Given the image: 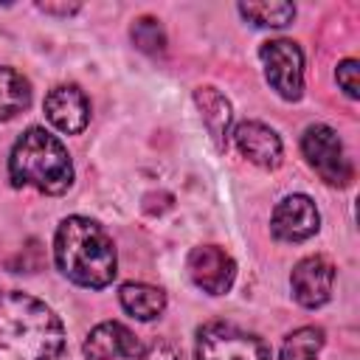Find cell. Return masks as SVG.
<instances>
[{"mask_svg":"<svg viewBox=\"0 0 360 360\" xmlns=\"http://www.w3.org/2000/svg\"><path fill=\"white\" fill-rule=\"evenodd\" d=\"M45 118L65 135H79L90 121V101L79 84H56L45 96Z\"/></svg>","mask_w":360,"mask_h":360,"instance_id":"cell-12","label":"cell"},{"mask_svg":"<svg viewBox=\"0 0 360 360\" xmlns=\"http://www.w3.org/2000/svg\"><path fill=\"white\" fill-rule=\"evenodd\" d=\"M321 228V214L312 197L287 194L270 214V231L278 242H307Z\"/></svg>","mask_w":360,"mask_h":360,"instance_id":"cell-9","label":"cell"},{"mask_svg":"<svg viewBox=\"0 0 360 360\" xmlns=\"http://www.w3.org/2000/svg\"><path fill=\"white\" fill-rule=\"evenodd\" d=\"M323 343L326 335L321 326H298L284 338L278 360H318Z\"/></svg>","mask_w":360,"mask_h":360,"instance_id":"cell-16","label":"cell"},{"mask_svg":"<svg viewBox=\"0 0 360 360\" xmlns=\"http://www.w3.org/2000/svg\"><path fill=\"white\" fill-rule=\"evenodd\" d=\"M82 6L79 3H68V6H53V3H39V11L45 14H59V17H68V14H76Z\"/></svg>","mask_w":360,"mask_h":360,"instance_id":"cell-21","label":"cell"},{"mask_svg":"<svg viewBox=\"0 0 360 360\" xmlns=\"http://www.w3.org/2000/svg\"><path fill=\"white\" fill-rule=\"evenodd\" d=\"M301 155L307 158L309 169L335 188H346L354 180V166L340 135L329 124H309L301 135Z\"/></svg>","mask_w":360,"mask_h":360,"instance_id":"cell-5","label":"cell"},{"mask_svg":"<svg viewBox=\"0 0 360 360\" xmlns=\"http://www.w3.org/2000/svg\"><path fill=\"white\" fill-rule=\"evenodd\" d=\"M65 323L39 298L0 290V360H59Z\"/></svg>","mask_w":360,"mask_h":360,"instance_id":"cell-1","label":"cell"},{"mask_svg":"<svg viewBox=\"0 0 360 360\" xmlns=\"http://www.w3.org/2000/svg\"><path fill=\"white\" fill-rule=\"evenodd\" d=\"M143 349L146 343L129 329L124 326L121 321H104V323H96L84 343H82V352H84V360H141L143 357Z\"/></svg>","mask_w":360,"mask_h":360,"instance_id":"cell-10","label":"cell"},{"mask_svg":"<svg viewBox=\"0 0 360 360\" xmlns=\"http://www.w3.org/2000/svg\"><path fill=\"white\" fill-rule=\"evenodd\" d=\"M233 146L239 149L242 158H248L250 163H256L259 169H278L284 160V143L278 138V132L273 127H267L264 121H239L233 127Z\"/></svg>","mask_w":360,"mask_h":360,"instance_id":"cell-11","label":"cell"},{"mask_svg":"<svg viewBox=\"0 0 360 360\" xmlns=\"http://www.w3.org/2000/svg\"><path fill=\"white\" fill-rule=\"evenodd\" d=\"M129 37H132L135 48L143 51V53H149V56H158V53L166 51V31H163V25H160L158 17L143 14V17L132 20Z\"/></svg>","mask_w":360,"mask_h":360,"instance_id":"cell-18","label":"cell"},{"mask_svg":"<svg viewBox=\"0 0 360 360\" xmlns=\"http://www.w3.org/2000/svg\"><path fill=\"white\" fill-rule=\"evenodd\" d=\"M332 287H335V264L315 253V256H304L301 262H295L292 273H290V290L292 298L304 307V309H318L332 298Z\"/></svg>","mask_w":360,"mask_h":360,"instance_id":"cell-8","label":"cell"},{"mask_svg":"<svg viewBox=\"0 0 360 360\" xmlns=\"http://www.w3.org/2000/svg\"><path fill=\"white\" fill-rule=\"evenodd\" d=\"M53 262L65 278L87 290H104L118 273L112 236L90 217H65L53 233Z\"/></svg>","mask_w":360,"mask_h":360,"instance_id":"cell-2","label":"cell"},{"mask_svg":"<svg viewBox=\"0 0 360 360\" xmlns=\"http://www.w3.org/2000/svg\"><path fill=\"white\" fill-rule=\"evenodd\" d=\"M335 79H338V87H340L349 98H360V62H357V59H343V62H338Z\"/></svg>","mask_w":360,"mask_h":360,"instance_id":"cell-19","label":"cell"},{"mask_svg":"<svg viewBox=\"0 0 360 360\" xmlns=\"http://www.w3.org/2000/svg\"><path fill=\"white\" fill-rule=\"evenodd\" d=\"M259 59H262L267 84L284 101H298L304 96V53L298 42L284 37L267 39L259 48Z\"/></svg>","mask_w":360,"mask_h":360,"instance_id":"cell-6","label":"cell"},{"mask_svg":"<svg viewBox=\"0 0 360 360\" xmlns=\"http://www.w3.org/2000/svg\"><path fill=\"white\" fill-rule=\"evenodd\" d=\"M239 14L259 28H284L295 20L292 3H239Z\"/></svg>","mask_w":360,"mask_h":360,"instance_id":"cell-17","label":"cell"},{"mask_svg":"<svg viewBox=\"0 0 360 360\" xmlns=\"http://www.w3.org/2000/svg\"><path fill=\"white\" fill-rule=\"evenodd\" d=\"M194 101H197V110H200V115H202V124L208 127V132H211L217 149H225V143H228V129H231V118H233L231 101H228L217 87H211V84L197 87V90H194Z\"/></svg>","mask_w":360,"mask_h":360,"instance_id":"cell-13","label":"cell"},{"mask_svg":"<svg viewBox=\"0 0 360 360\" xmlns=\"http://www.w3.org/2000/svg\"><path fill=\"white\" fill-rule=\"evenodd\" d=\"M188 278L208 295H225L236 281V262L219 245H197L188 253Z\"/></svg>","mask_w":360,"mask_h":360,"instance_id":"cell-7","label":"cell"},{"mask_svg":"<svg viewBox=\"0 0 360 360\" xmlns=\"http://www.w3.org/2000/svg\"><path fill=\"white\" fill-rule=\"evenodd\" d=\"M194 357L197 360H273L270 346L259 335L225 321H211L197 329Z\"/></svg>","mask_w":360,"mask_h":360,"instance_id":"cell-4","label":"cell"},{"mask_svg":"<svg viewBox=\"0 0 360 360\" xmlns=\"http://www.w3.org/2000/svg\"><path fill=\"white\" fill-rule=\"evenodd\" d=\"M8 180L14 188H37L59 197L73 186V160L68 146L45 127H28L11 146Z\"/></svg>","mask_w":360,"mask_h":360,"instance_id":"cell-3","label":"cell"},{"mask_svg":"<svg viewBox=\"0 0 360 360\" xmlns=\"http://www.w3.org/2000/svg\"><path fill=\"white\" fill-rule=\"evenodd\" d=\"M141 360H183V352H180V346L172 343L169 338H158V340L146 343Z\"/></svg>","mask_w":360,"mask_h":360,"instance_id":"cell-20","label":"cell"},{"mask_svg":"<svg viewBox=\"0 0 360 360\" xmlns=\"http://www.w3.org/2000/svg\"><path fill=\"white\" fill-rule=\"evenodd\" d=\"M118 301H121V309L127 315H132L135 321H155L166 309V292L160 287L143 284V281L121 284L118 287Z\"/></svg>","mask_w":360,"mask_h":360,"instance_id":"cell-14","label":"cell"},{"mask_svg":"<svg viewBox=\"0 0 360 360\" xmlns=\"http://www.w3.org/2000/svg\"><path fill=\"white\" fill-rule=\"evenodd\" d=\"M31 82L14 70V68H0V124L17 118L31 107Z\"/></svg>","mask_w":360,"mask_h":360,"instance_id":"cell-15","label":"cell"}]
</instances>
